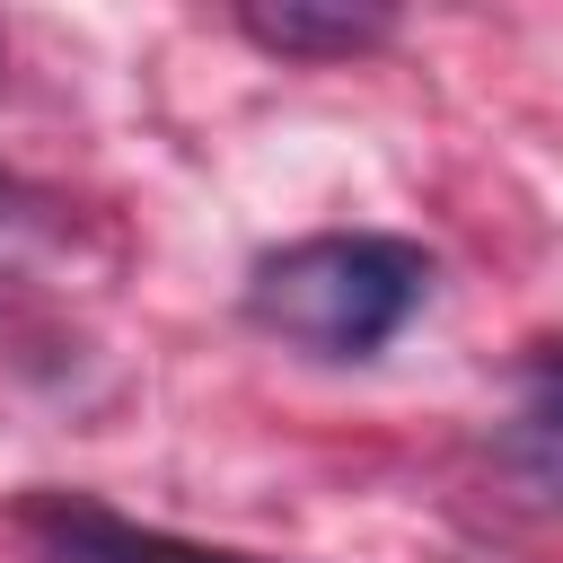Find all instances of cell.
I'll list each match as a JSON object with an SVG mask.
<instances>
[{
	"instance_id": "5",
	"label": "cell",
	"mask_w": 563,
	"mask_h": 563,
	"mask_svg": "<svg viewBox=\"0 0 563 563\" xmlns=\"http://www.w3.org/2000/svg\"><path fill=\"white\" fill-rule=\"evenodd\" d=\"M35 246H44V202L18 176H0V273H18Z\"/></svg>"
},
{
	"instance_id": "2",
	"label": "cell",
	"mask_w": 563,
	"mask_h": 563,
	"mask_svg": "<svg viewBox=\"0 0 563 563\" xmlns=\"http://www.w3.org/2000/svg\"><path fill=\"white\" fill-rule=\"evenodd\" d=\"M18 537L44 554V563H264V554H238V545H202V537H176V528H141L123 519L114 501L97 493H18L9 501Z\"/></svg>"
},
{
	"instance_id": "3",
	"label": "cell",
	"mask_w": 563,
	"mask_h": 563,
	"mask_svg": "<svg viewBox=\"0 0 563 563\" xmlns=\"http://www.w3.org/2000/svg\"><path fill=\"white\" fill-rule=\"evenodd\" d=\"M493 466L537 510H563V334L519 352V387H510V413L493 431Z\"/></svg>"
},
{
	"instance_id": "4",
	"label": "cell",
	"mask_w": 563,
	"mask_h": 563,
	"mask_svg": "<svg viewBox=\"0 0 563 563\" xmlns=\"http://www.w3.org/2000/svg\"><path fill=\"white\" fill-rule=\"evenodd\" d=\"M238 35L282 62H352L396 35V9H378V0H246Z\"/></svg>"
},
{
	"instance_id": "1",
	"label": "cell",
	"mask_w": 563,
	"mask_h": 563,
	"mask_svg": "<svg viewBox=\"0 0 563 563\" xmlns=\"http://www.w3.org/2000/svg\"><path fill=\"white\" fill-rule=\"evenodd\" d=\"M431 299V255L387 229H325L246 273V325L308 361L387 352Z\"/></svg>"
}]
</instances>
